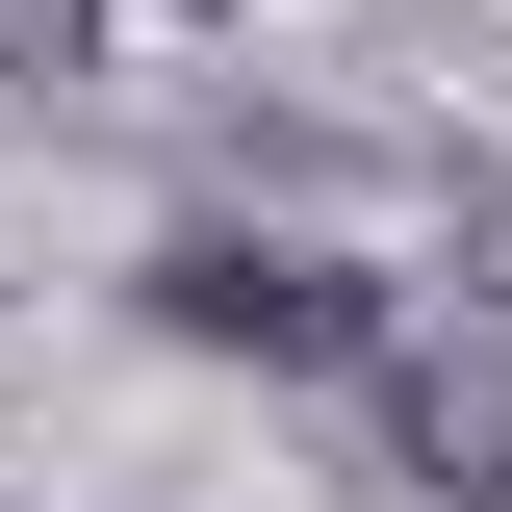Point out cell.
<instances>
[{"label":"cell","mask_w":512,"mask_h":512,"mask_svg":"<svg viewBox=\"0 0 512 512\" xmlns=\"http://www.w3.org/2000/svg\"><path fill=\"white\" fill-rule=\"evenodd\" d=\"M154 333H180V359H384V282H333V256H282V231H180L154 256Z\"/></svg>","instance_id":"6da1fadb"},{"label":"cell","mask_w":512,"mask_h":512,"mask_svg":"<svg viewBox=\"0 0 512 512\" xmlns=\"http://www.w3.org/2000/svg\"><path fill=\"white\" fill-rule=\"evenodd\" d=\"M103 52V0H0V77H77Z\"/></svg>","instance_id":"7a4b0ae2"}]
</instances>
